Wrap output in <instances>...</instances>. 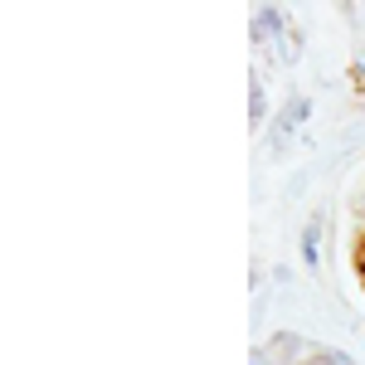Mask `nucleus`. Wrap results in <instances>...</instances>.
I'll list each match as a JSON object with an SVG mask.
<instances>
[{
	"mask_svg": "<svg viewBox=\"0 0 365 365\" xmlns=\"http://www.w3.org/2000/svg\"><path fill=\"white\" fill-rule=\"evenodd\" d=\"M307 113H312V103H307V98H297V103H287V108H282L278 122H273V151H278L282 141H287V132H292L297 122H307Z\"/></svg>",
	"mask_w": 365,
	"mask_h": 365,
	"instance_id": "f257e3e1",
	"label": "nucleus"
},
{
	"mask_svg": "<svg viewBox=\"0 0 365 365\" xmlns=\"http://www.w3.org/2000/svg\"><path fill=\"white\" fill-rule=\"evenodd\" d=\"M282 34V10L278 5H258L253 10V39H273Z\"/></svg>",
	"mask_w": 365,
	"mask_h": 365,
	"instance_id": "f03ea898",
	"label": "nucleus"
},
{
	"mask_svg": "<svg viewBox=\"0 0 365 365\" xmlns=\"http://www.w3.org/2000/svg\"><path fill=\"white\" fill-rule=\"evenodd\" d=\"M317 239H322V225L312 220V225H307V234H302V258H307L312 268H317V258H322V253H317Z\"/></svg>",
	"mask_w": 365,
	"mask_h": 365,
	"instance_id": "7ed1b4c3",
	"label": "nucleus"
},
{
	"mask_svg": "<svg viewBox=\"0 0 365 365\" xmlns=\"http://www.w3.org/2000/svg\"><path fill=\"white\" fill-rule=\"evenodd\" d=\"M361 210H365V200H361Z\"/></svg>",
	"mask_w": 365,
	"mask_h": 365,
	"instance_id": "20e7f679",
	"label": "nucleus"
}]
</instances>
